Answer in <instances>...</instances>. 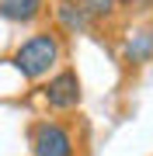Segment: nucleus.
<instances>
[{
    "label": "nucleus",
    "instance_id": "7ed1b4c3",
    "mask_svg": "<svg viewBox=\"0 0 153 156\" xmlns=\"http://www.w3.org/2000/svg\"><path fill=\"white\" fill-rule=\"evenodd\" d=\"M80 101H84V90H80V76L77 69H56L52 76L42 83V104L49 108L52 115H70L80 108Z\"/></svg>",
    "mask_w": 153,
    "mask_h": 156
},
{
    "label": "nucleus",
    "instance_id": "f03ea898",
    "mask_svg": "<svg viewBox=\"0 0 153 156\" xmlns=\"http://www.w3.org/2000/svg\"><path fill=\"white\" fill-rule=\"evenodd\" d=\"M31 156H77V132L59 118H38L28 128Z\"/></svg>",
    "mask_w": 153,
    "mask_h": 156
},
{
    "label": "nucleus",
    "instance_id": "423d86ee",
    "mask_svg": "<svg viewBox=\"0 0 153 156\" xmlns=\"http://www.w3.org/2000/svg\"><path fill=\"white\" fill-rule=\"evenodd\" d=\"M49 11V0H0V17L7 24H35Z\"/></svg>",
    "mask_w": 153,
    "mask_h": 156
},
{
    "label": "nucleus",
    "instance_id": "0eeeda50",
    "mask_svg": "<svg viewBox=\"0 0 153 156\" xmlns=\"http://www.w3.org/2000/svg\"><path fill=\"white\" fill-rule=\"evenodd\" d=\"M80 7L87 11V17H91L94 24H104V21H111V17L118 14L122 0H80Z\"/></svg>",
    "mask_w": 153,
    "mask_h": 156
},
{
    "label": "nucleus",
    "instance_id": "39448f33",
    "mask_svg": "<svg viewBox=\"0 0 153 156\" xmlns=\"http://www.w3.org/2000/svg\"><path fill=\"white\" fill-rule=\"evenodd\" d=\"M122 59L129 66H146L153 62V28L143 24V28H132L122 42Z\"/></svg>",
    "mask_w": 153,
    "mask_h": 156
},
{
    "label": "nucleus",
    "instance_id": "f257e3e1",
    "mask_svg": "<svg viewBox=\"0 0 153 156\" xmlns=\"http://www.w3.org/2000/svg\"><path fill=\"white\" fill-rule=\"evenodd\" d=\"M11 66L21 73V80L28 83H38V80H49L52 73L59 69L63 62V35L56 28H38L31 31L28 38H21L11 52Z\"/></svg>",
    "mask_w": 153,
    "mask_h": 156
},
{
    "label": "nucleus",
    "instance_id": "20e7f679",
    "mask_svg": "<svg viewBox=\"0 0 153 156\" xmlns=\"http://www.w3.org/2000/svg\"><path fill=\"white\" fill-rule=\"evenodd\" d=\"M52 21H56V31L70 35V38L94 31V21L87 17L84 7H80V0H56V4H52Z\"/></svg>",
    "mask_w": 153,
    "mask_h": 156
}]
</instances>
